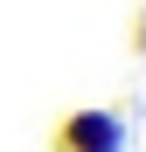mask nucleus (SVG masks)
<instances>
[{"label":"nucleus","instance_id":"1","mask_svg":"<svg viewBox=\"0 0 146 152\" xmlns=\"http://www.w3.org/2000/svg\"><path fill=\"white\" fill-rule=\"evenodd\" d=\"M56 152H125V118L104 104H84L56 124Z\"/></svg>","mask_w":146,"mask_h":152},{"label":"nucleus","instance_id":"2","mask_svg":"<svg viewBox=\"0 0 146 152\" xmlns=\"http://www.w3.org/2000/svg\"><path fill=\"white\" fill-rule=\"evenodd\" d=\"M132 48L146 56V7H139V21H132Z\"/></svg>","mask_w":146,"mask_h":152}]
</instances>
